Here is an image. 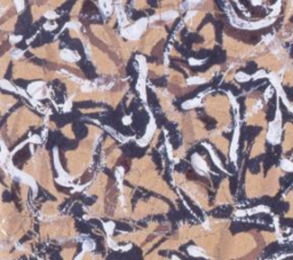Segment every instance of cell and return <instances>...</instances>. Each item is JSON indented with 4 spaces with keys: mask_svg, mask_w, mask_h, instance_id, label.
<instances>
[{
    "mask_svg": "<svg viewBox=\"0 0 293 260\" xmlns=\"http://www.w3.org/2000/svg\"><path fill=\"white\" fill-rule=\"evenodd\" d=\"M146 25V19H140V21H139L137 23H135L133 26H131V28H128L126 30H124V31H123V35H124L125 37L129 38V39H137V38L141 36V33L143 32Z\"/></svg>",
    "mask_w": 293,
    "mask_h": 260,
    "instance_id": "1",
    "label": "cell"
},
{
    "mask_svg": "<svg viewBox=\"0 0 293 260\" xmlns=\"http://www.w3.org/2000/svg\"><path fill=\"white\" fill-rule=\"evenodd\" d=\"M191 161H192V165H194V167L196 168V171H197L198 173L205 174V173L208 172V166H207V164L205 163V161L201 158L198 154H195V155L192 156Z\"/></svg>",
    "mask_w": 293,
    "mask_h": 260,
    "instance_id": "2",
    "label": "cell"
},
{
    "mask_svg": "<svg viewBox=\"0 0 293 260\" xmlns=\"http://www.w3.org/2000/svg\"><path fill=\"white\" fill-rule=\"evenodd\" d=\"M61 57L65 61H69V62H72V61H77L79 60V55H77L76 53H73L69 49H64L61 52Z\"/></svg>",
    "mask_w": 293,
    "mask_h": 260,
    "instance_id": "3",
    "label": "cell"
},
{
    "mask_svg": "<svg viewBox=\"0 0 293 260\" xmlns=\"http://www.w3.org/2000/svg\"><path fill=\"white\" fill-rule=\"evenodd\" d=\"M188 252H189L190 256H194V257H201V256L205 254V252H204V250H203L201 247H199V246H195V245L189 246V247H188Z\"/></svg>",
    "mask_w": 293,
    "mask_h": 260,
    "instance_id": "4",
    "label": "cell"
},
{
    "mask_svg": "<svg viewBox=\"0 0 293 260\" xmlns=\"http://www.w3.org/2000/svg\"><path fill=\"white\" fill-rule=\"evenodd\" d=\"M201 102L198 99H194V100H189L187 102H184L182 104V107L184 109H191V108H196L198 106H201Z\"/></svg>",
    "mask_w": 293,
    "mask_h": 260,
    "instance_id": "5",
    "label": "cell"
},
{
    "mask_svg": "<svg viewBox=\"0 0 293 260\" xmlns=\"http://www.w3.org/2000/svg\"><path fill=\"white\" fill-rule=\"evenodd\" d=\"M205 83H206V80L204 78H201V77H192V78L188 79L189 85H199V84H205Z\"/></svg>",
    "mask_w": 293,
    "mask_h": 260,
    "instance_id": "6",
    "label": "cell"
},
{
    "mask_svg": "<svg viewBox=\"0 0 293 260\" xmlns=\"http://www.w3.org/2000/svg\"><path fill=\"white\" fill-rule=\"evenodd\" d=\"M44 85L42 81H39V83H32L30 84V86L28 87V92L30 94H33L36 91H39V87H41Z\"/></svg>",
    "mask_w": 293,
    "mask_h": 260,
    "instance_id": "7",
    "label": "cell"
},
{
    "mask_svg": "<svg viewBox=\"0 0 293 260\" xmlns=\"http://www.w3.org/2000/svg\"><path fill=\"white\" fill-rule=\"evenodd\" d=\"M162 17H163V19H166V21H171V19L178 17V13L174 12V10H168V12H165L162 15Z\"/></svg>",
    "mask_w": 293,
    "mask_h": 260,
    "instance_id": "8",
    "label": "cell"
},
{
    "mask_svg": "<svg viewBox=\"0 0 293 260\" xmlns=\"http://www.w3.org/2000/svg\"><path fill=\"white\" fill-rule=\"evenodd\" d=\"M104 230H106V233H107L109 236H111L112 233H113V230H115V223L112 222V221L106 222L104 223Z\"/></svg>",
    "mask_w": 293,
    "mask_h": 260,
    "instance_id": "9",
    "label": "cell"
},
{
    "mask_svg": "<svg viewBox=\"0 0 293 260\" xmlns=\"http://www.w3.org/2000/svg\"><path fill=\"white\" fill-rule=\"evenodd\" d=\"M205 147H206V148L208 149V151H210V154H211V157H212V159H213L214 164H215V165H217V166H218V167H220V168H222V165H221V162H220L219 159H218V157L215 156V154L213 152V150H212V148H210V147H208V146H206V145H205Z\"/></svg>",
    "mask_w": 293,
    "mask_h": 260,
    "instance_id": "10",
    "label": "cell"
},
{
    "mask_svg": "<svg viewBox=\"0 0 293 260\" xmlns=\"http://www.w3.org/2000/svg\"><path fill=\"white\" fill-rule=\"evenodd\" d=\"M1 87L3 88V90H7V91H12V92H15L16 90H15V87L9 83V81H7V80H2L1 81Z\"/></svg>",
    "mask_w": 293,
    "mask_h": 260,
    "instance_id": "11",
    "label": "cell"
},
{
    "mask_svg": "<svg viewBox=\"0 0 293 260\" xmlns=\"http://www.w3.org/2000/svg\"><path fill=\"white\" fill-rule=\"evenodd\" d=\"M84 249L85 251H91L94 249V242L91 241V240H87V241L84 243Z\"/></svg>",
    "mask_w": 293,
    "mask_h": 260,
    "instance_id": "12",
    "label": "cell"
},
{
    "mask_svg": "<svg viewBox=\"0 0 293 260\" xmlns=\"http://www.w3.org/2000/svg\"><path fill=\"white\" fill-rule=\"evenodd\" d=\"M14 2H15V6H16L18 12L23 10V8H24V1L23 0H14Z\"/></svg>",
    "mask_w": 293,
    "mask_h": 260,
    "instance_id": "13",
    "label": "cell"
},
{
    "mask_svg": "<svg viewBox=\"0 0 293 260\" xmlns=\"http://www.w3.org/2000/svg\"><path fill=\"white\" fill-rule=\"evenodd\" d=\"M189 63L191 65H199L203 63V61H199V60H195V58H189Z\"/></svg>",
    "mask_w": 293,
    "mask_h": 260,
    "instance_id": "14",
    "label": "cell"
},
{
    "mask_svg": "<svg viewBox=\"0 0 293 260\" xmlns=\"http://www.w3.org/2000/svg\"><path fill=\"white\" fill-rule=\"evenodd\" d=\"M45 16H46L47 19H55V17H57L56 13H54V12H47V13L45 14Z\"/></svg>",
    "mask_w": 293,
    "mask_h": 260,
    "instance_id": "15",
    "label": "cell"
},
{
    "mask_svg": "<svg viewBox=\"0 0 293 260\" xmlns=\"http://www.w3.org/2000/svg\"><path fill=\"white\" fill-rule=\"evenodd\" d=\"M23 54V52L22 51H14L13 53H12V56L14 57V58H18V57H21Z\"/></svg>",
    "mask_w": 293,
    "mask_h": 260,
    "instance_id": "16",
    "label": "cell"
},
{
    "mask_svg": "<svg viewBox=\"0 0 293 260\" xmlns=\"http://www.w3.org/2000/svg\"><path fill=\"white\" fill-rule=\"evenodd\" d=\"M68 26H70L71 29H76V30H78L79 29V23H77V22H71V23H69L68 24Z\"/></svg>",
    "mask_w": 293,
    "mask_h": 260,
    "instance_id": "17",
    "label": "cell"
},
{
    "mask_svg": "<svg viewBox=\"0 0 293 260\" xmlns=\"http://www.w3.org/2000/svg\"><path fill=\"white\" fill-rule=\"evenodd\" d=\"M123 123H124L125 125L131 124V123H132V118H131V116H125V117L123 118Z\"/></svg>",
    "mask_w": 293,
    "mask_h": 260,
    "instance_id": "18",
    "label": "cell"
},
{
    "mask_svg": "<svg viewBox=\"0 0 293 260\" xmlns=\"http://www.w3.org/2000/svg\"><path fill=\"white\" fill-rule=\"evenodd\" d=\"M21 39H22L21 36H18V37L17 36H12V37H10V40H12L13 42H17V41H19Z\"/></svg>",
    "mask_w": 293,
    "mask_h": 260,
    "instance_id": "19",
    "label": "cell"
},
{
    "mask_svg": "<svg viewBox=\"0 0 293 260\" xmlns=\"http://www.w3.org/2000/svg\"><path fill=\"white\" fill-rule=\"evenodd\" d=\"M189 5H195V3H198V2H201L203 0H187Z\"/></svg>",
    "mask_w": 293,
    "mask_h": 260,
    "instance_id": "20",
    "label": "cell"
},
{
    "mask_svg": "<svg viewBox=\"0 0 293 260\" xmlns=\"http://www.w3.org/2000/svg\"><path fill=\"white\" fill-rule=\"evenodd\" d=\"M32 141H35L37 143H40V142H41V140H40V138H39L38 135H35V136L32 138Z\"/></svg>",
    "mask_w": 293,
    "mask_h": 260,
    "instance_id": "21",
    "label": "cell"
},
{
    "mask_svg": "<svg viewBox=\"0 0 293 260\" xmlns=\"http://www.w3.org/2000/svg\"><path fill=\"white\" fill-rule=\"evenodd\" d=\"M194 15H196V12H189V14H188V16H187V19H189L190 17H192Z\"/></svg>",
    "mask_w": 293,
    "mask_h": 260,
    "instance_id": "22",
    "label": "cell"
},
{
    "mask_svg": "<svg viewBox=\"0 0 293 260\" xmlns=\"http://www.w3.org/2000/svg\"><path fill=\"white\" fill-rule=\"evenodd\" d=\"M54 28H55L54 25L52 26L51 24H47V25H45V29H48V30H52V29H54Z\"/></svg>",
    "mask_w": 293,
    "mask_h": 260,
    "instance_id": "23",
    "label": "cell"
}]
</instances>
